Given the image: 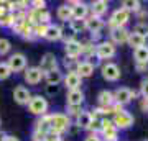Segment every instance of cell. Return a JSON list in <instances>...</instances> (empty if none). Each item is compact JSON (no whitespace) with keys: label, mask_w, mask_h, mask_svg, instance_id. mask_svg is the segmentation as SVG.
Here are the masks:
<instances>
[{"label":"cell","mask_w":148,"mask_h":141,"mask_svg":"<svg viewBox=\"0 0 148 141\" xmlns=\"http://www.w3.org/2000/svg\"><path fill=\"white\" fill-rule=\"evenodd\" d=\"M30 7L33 10H46V2L45 0H33V2H30Z\"/></svg>","instance_id":"cell-39"},{"label":"cell","mask_w":148,"mask_h":141,"mask_svg":"<svg viewBox=\"0 0 148 141\" xmlns=\"http://www.w3.org/2000/svg\"><path fill=\"white\" fill-rule=\"evenodd\" d=\"M89 10L92 13V16L102 18L109 12V2H106V0H95V2H92V5L89 7Z\"/></svg>","instance_id":"cell-18"},{"label":"cell","mask_w":148,"mask_h":141,"mask_svg":"<svg viewBox=\"0 0 148 141\" xmlns=\"http://www.w3.org/2000/svg\"><path fill=\"white\" fill-rule=\"evenodd\" d=\"M12 76V71L8 67V64L3 61V63H0V80H7V79Z\"/></svg>","instance_id":"cell-36"},{"label":"cell","mask_w":148,"mask_h":141,"mask_svg":"<svg viewBox=\"0 0 148 141\" xmlns=\"http://www.w3.org/2000/svg\"><path fill=\"white\" fill-rule=\"evenodd\" d=\"M48 108H49V104L48 100L41 95H32V99L28 102V110L32 115H36V116H43L48 113Z\"/></svg>","instance_id":"cell-2"},{"label":"cell","mask_w":148,"mask_h":141,"mask_svg":"<svg viewBox=\"0 0 148 141\" xmlns=\"http://www.w3.org/2000/svg\"><path fill=\"white\" fill-rule=\"evenodd\" d=\"M38 67L43 71V74L58 67V58L54 56V52H45L41 56V61H40V66Z\"/></svg>","instance_id":"cell-12"},{"label":"cell","mask_w":148,"mask_h":141,"mask_svg":"<svg viewBox=\"0 0 148 141\" xmlns=\"http://www.w3.org/2000/svg\"><path fill=\"white\" fill-rule=\"evenodd\" d=\"M64 52L68 58H74L77 59L82 54V43L77 41V40H73V41L64 43Z\"/></svg>","instance_id":"cell-15"},{"label":"cell","mask_w":148,"mask_h":141,"mask_svg":"<svg viewBox=\"0 0 148 141\" xmlns=\"http://www.w3.org/2000/svg\"><path fill=\"white\" fill-rule=\"evenodd\" d=\"M5 141H21V140H20V138H16L15 135H7Z\"/></svg>","instance_id":"cell-47"},{"label":"cell","mask_w":148,"mask_h":141,"mask_svg":"<svg viewBox=\"0 0 148 141\" xmlns=\"http://www.w3.org/2000/svg\"><path fill=\"white\" fill-rule=\"evenodd\" d=\"M128 20H130V13H128L125 8H117L114 13H112L110 20H109V26L112 28H117V26H120V28H125V25L128 23Z\"/></svg>","instance_id":"cell-8"},{"label":"cell","mask_w":148,"mask_h":141,"mask_svg":"<svg viewBox=\"0 0 148 141\" xmlns=\"http://www.w3.org/2000/svg\"><path fill=\"white\" fill-rule=\"evenodd\" d=\"M63 82H64V85H66L68 90H76V89H81L82 79L76 74V71H68L66 76L63 77Z\"/></svg>","instance_id":"cell-13"},{"label":"cell","mask_w":148,"mask_h":141,"mask_svg":"<svg viewBox=\"0 0 148 141\" xmlns=\"http://www.w3.org/2000/svg\"><path fill=\"white\" fill-rule=\"evenodd\" d=\"M89 15V5L86 2H77L71 7V20H86Z\"/></svg>","instance_id":"cell-11"},{"label":"cell","mask_w":148,"mask_h":141,"mask_svg":"<svg viewBox=\"0 0 148 141\" xmlns=\"http://www.w3.org/2000/svg\"><path fill=\"white\" fill-rule=\"evenodd\" d=\"M46 94H48V95H56V94H59V85H46Z\"/></svg>","instance_id":"cell-42"},{"label":"cell","mask_w":148,"mask_h":141,"mask_svg":"<svg viewBox=\"0 0 148 141\" xmlns=\"http://www.w3.org/2000/svg\"><path fill=\"white\" fill-rule=\"evenodd\" d=\"M101 74L107 82H117L122 76L120 67L115 63H110V61H107V63H104L101 66Z\"/></svg>","instance_id":"cell-5"},{"label":"cell","mask_w":148,"mask_h":141,"mask_svg":"<svg viewBox=\"0 0 148 141\" xmlns=\"http://www.w3.org/2000/svg\"><path fill=\"white\" fill-rule=\"evenodd\" d=\"M69 25H71V28L74 30L76 35L86 31V20H71L69 21Z\"/></svg>","instance_id":"cell-32"},{"label":"cell","mask_w":148,"mask_h":141,"mask_svg":"<svg viewBox=\"0 0 148 141\" xmlns=\"http://www.w3.org/2000/svg\"><path fill=\"white\" fill-rule=\"evenodd\" d=\"M5 63L8 64V67H10L12 74H13V72H21V71H25V69H27V64H28V59L23 52H13Z\"/></svg>","instance_id":"cell-6"},{"label":"cell","mask_w":148,"mask_h":141,"mask_svg":"<svg viewBox=\"0 0 148 141\" xmlns=\"http://www.w3.org/2000/svg\"><path fill=\"white\" fill-rule=\"evenodd\" d=\"M140 94H142L143 99H148V77L143 79L142 84H140Z\"/></svg>","instance_id":"cell-41"},{"label":"cell","mask_w":148,"mask_h":141,"mask_svg":"<svg viewBox=\"0 0 148 141\" xmlns=\"http://www.w3.org/2000/svg\"><path fill=\"white\" fill-rule=\"evenodd\" d=\"M45 141H61V136L54 135V133H48V135L45 136Z\"/></svg>","instance_id":"cell-43"},{"label":"cell","mask_w":148,"mask_h":141,"mask_svg":"<svg viewBox=\"0 0 148 141\" xmlns=\"http://www.w3.org/2000/svg\"><path fill=\"white\" fill-rule=\"evenodd\" d=\"M137 97H138V92L130 90L128 87H119V89L114 92V102H115V104H120L122 107L130 104V102H132L133 99H137Z\"/></svg>","instance_id":"cell-7"},{"label":"cell","mask_w":148,"mask_h":141,"mask_svg":"<svg viewBox=\"0 0 148 141\" xmlns=\"http://www.w3.org/2000/svg\"><path fill=\"white\" fill-rule=\"evenodd\" d=\"M133 59L138 64H148V46L147 44L133 49Z\"/></svg>","instance_id":"cell-26"},{"label":"cell","mask_w":148,"mask_h":141,"mask_svg":"<svg viewBox=\"0 0 148 141\" xmlns=\"http://www.w3.org/2000/svg\"><path fill=\"white\" fill-rule=\"evenodd\" d=\"M74 71H76V74H77L81 79L90 77V76L94 74V67H92V66H90V63H87V61H79Z\"/></svg>","instance_id":"cell-24"},{"label":"cell","mask_w":148,"mask_h":141,"mask_svg":"<svg viewBox=\"0 0 148 141\" xmlns=\"http://www.w3.org/2000/svg\"><path fill=\"white\" fill-rule=\"evenodd\" d=\"M104 20L99 18V16H92L90 15L89 18H86V30L90 33H101V30L104 28Z\"/></svg>","instance_id":"cell-20"},{"label":"cell","mask_w":148,"mask_h":141,"mask_svg":"<svg viewBox=\"0 0 148 141\" xmlns=\"http://www.w3.org/2000/svg\"><path fill=\"white\" fill-rule=\"evenodd\" d=\"M49 125H51V131L54 135H63L71 128V118L66 113H51L49 115Z\"/></svg>","instance_id":"cell-1"},{"label":"cell","mask_w":148,"mask_h":141,"mask_svg":"<svg viewBox=\"0 0 148 141\" xmlns=\"http://www.w3.org/2000/svg\"><path fill=\"white\" fill-rule=\"evenodd\" d=\"M66 115L71 118V116H77L82 112V105H66Z\"/></svg>","instance_id":"cell-35"},{"label":"cell","mask_w":148,"mask_h":141,"mask_svg":"<svg viewBox=\"0 0 148 141\" xmlns=\"http://www.w3.org/2000/svg\"><path fill=\"white\" fill-rule=\"evenodd\" d=\"M84 104V92L81 89L68 90L66 95V105H82Z\"/></svg>","instance_id":"cell-22"},{"label":"cell","mask_w":148,"mask_h":141,"mask_svg":"<svg viewBox=\"0 0 148 141\" xmlns=\"http://www.w3.org/2000/svg\"><path fill=\"white\" fill-rule=\"evenodd\" d=\"M12 49V43L7 38H0V56H7Z\"/></svg>","instance_id":"cell-34"},{"label":"cell","mask_w":148,"mask_h":141,"mask_svg":"<svg viewBox=\"0 0 148 141\" xmlns=\"http://www.w3.org/2000/svg\"><path fill=\"white\" fill-rule=\"evenodd\" d=\"M30 99H32V92L25 85H16L13 89V100L18 105H28Z\"/></svg>","instance_id":"cell-14"},{"label":"cell","mask_w":148,"mask_h":141,"mask_svg":"<svg viewBox=\"0 0 148 141\" xmlns=\"http://www.w3.org/2000/svg\"><path fill=\"white\" fill-rule=\"evenodd\" d=\"M101 135H102L101 140H104V141H119V130H117L115 125L109 118H104L102 120Z\"/></svg>","instance_id":"cell-9"},{"label":"cell","mask_w":148,"mask_h":141,"mask_svg":"<svg viewBox=\"0 0 148 141\" xmlns=\"http://www.w3.org/2000/svg\"><path fill=\"white\" fill-rule=\"evenodd\" d=\"M92 120H94V118H92V115H90V112L82 110L79 115L76 116V126H77L79 130H89Z\"/></svg>","instance_id":"cell-21"},{"label":"cell","mask_w":148,"mask_h":141,"mask_svg":"<svg viewBox=\"0 0 148 141\" xmlns=\"http://www.w3.org/2000/svg\"><path fill=\"white\" fill-rule=\"evenodd\" d=\"M84 141H102V140H101V136H99V135L90 133L89 136H86V138H84Z\"/></svg>","instance_id":"cell-46"},{"label":"cell","mask_w":148,"mask_h":141,"mask_svg":"<svg viewBox=\"0 0 148 141\" xmlns=\"http://www.w3.org/2000/svg\"><path fill=\"white\" fill-rule=\"evenodd\" d=\"M133 33H137V35H140V36H143L145 40H147V36H148V23L147 21H138L137 25H135V28H133Z\"/></svg>","instance_id":"cell-31"},{"label":"cell","mask_w":148,"mask_h":141,"mask_svg":"<svg viewBox=\"0 0 148 141\" xmlns=\"http://www.w3.org/2000/svg\"><path fill=\"white\" fill-rule=\"evenodd\" d=\"M45 40L48 41H59L61 40V26L49 23L46 26V33H45Z\"/></svg>","instance_id":"cell-25"},{"label":"cell","mask_w":148,"mask_h":141,"mask_svg":"<svg viewBox=\"0 0 148 141\" xmlns=\"http://www.w3.org/2000/svg\"><path fill=\"white\" fill-rule=\"evenodd\" d=\"M112 123L115 125L117 130H128V128H132L133 123H135V116H133L130 112H127V110H122V112H119V113L114 115Z\"/></svg>","instance_id":"cell-4"},{"label":"cell","mask_w":148,"mask_h":141,"mask_svg":"<svg viewBox=\"0 0 148 141\" xmlns=\"http://www.w3.org/2000/svg\"><path fill=\"white\" fill-rule=\"evenodd\" d=\"M140 108L143 110V113H148V99H143L140 100Z\"/></svg>","instance_id":"cell-44"},{"label":"cell","mask_w":148,"mask_h":141,"mask_svg":"<svg viewBox=\"0 0 148 141\" xmlns=\"http://www.w3.org/2000/svg\"><path fill=\"white\" fill-rule=\"evenodd\" d=\"M137 15H138V18H140V20H142V18H145V16L148 15V12H145V10H143V8H142V10L138 12Z\"/></svg>","instance_id":"cell-48"},{"label":"cell","mask_w":148,"mask_h":141,"mask_svg":"<svg viewBox=\"0 0 148 141\" xmlns=\"http://www.w3.org/2000/svg\"><path fill=\"white\" fill-rule=\"evenodd\" d=\"M117 54V46L112 41H99L95 44V56L99 61H109Z\"/></svg>","instance_id":"cell-3"},{"label":"cell","mask_w":148,"mask_h":141,"mask_svg":"<svg viewBox=\"0 0 148 141\" xmlns=\"http://www.w3.org/2000/svg\"><path fill=\"white\" fill-rule=\"evenodd\" d=\"M63 77H64V74L59 67L53 69V71H48V72H45V76H43V79L46 80L48 85H59V84L63 82Z\"/></svg>","instance_id":"cell-17"},{"label":"cell","mask_w":148,"mask_h":141,"mask_svg":"<svg viewBox=\"0 0 148 141\" xmlns=\"http://www.w3.org/2000/svg\"><path fill=\"white\" fill-rule=\"evenodd\" d=\"M97 104L101 108H110L114 104V92L110 90H101L97 95Z\"/></svg>","instance_id":"cell-23"},{"label":"cell","mask_w":148,"mask_h":141,"mask_svg":"<svg viewBox=\"0 0 148 141\" xmlns=\"http://www.w3.org/2000/svg\"><path fill=\"white\" fill-rule=\"evenodd\" d=\"M135 69H137L138 72H147V71H148V64H138V63H135Z\"/></svg>","instance_id":"cell-45"},{"label":"cell","mask_w":148,"mask_h":141,"mask_svg":"<svg viewBox=\"0 0 148 141\" xmlns=\"http://www.w3.org/2000/svg\"><path fill=\"white\" fill-rule=\"evenodd\" d=\"M0 125H2V121H0Z\"/></svg>","instance_id":"cell-50"},{"label":"cell","mask_w":148,"mask_h":141,"mask_svg":"<svg viewBox=\"0 0 148 141\" xmlns=\"http://www.w3.org/2000/svg\"><path fill=\"white\" fill-rule=\"evenodd\" d=\"M13 21H15V15H13V12H8L5 16L0 18V26H3V28H12Z\"/></svg>","instance_id":"cell-33"},{"label":"cell","mask_w":148,"mask_h":141,"mask_svg":"<svg viewBox=\"0 0 148 141\" xmlns=\"http://www.w3.org/2000/svg\"><path fill=\"white\" fill-rule=\"evenodd\" d=\"M61 40H63L64 43L76 40V33H74V30L71 28V25H69V23H66L64 26H61Z\"/></svg>","instance_id":"cell-30"},{"label":"cell","mask_w":148,"mask_h":141,"mask_svg":"<svg viewBox=\"0 0 148 141\" xmlns=\"http://www.w3.org/2000/svg\"><path fill=\"white\" fill-rule=\"evenodd\" d=\"M61 141H63V140H61Z\"/></svg>","instance_id":"cell-51"},{"label":"cell","mask_w":148,"mask_h":141,"mask_svg":"<svg viewBox=\"0 0 148 141\" xmlns=\"http://www.w3.org/2000/svg\"><path fill=\"white\" fill-rule=\"evenodd\" d=\"M128 35H130V31H128L127 28H120V26L112 28L110 30V41L114 43L115 46L117 44H123V43H127Z\"/></svg>","instance_id":"cell-16"},{"label":"cell","mask_w":148,"mask_h":141,"mask_svg":"<svg viewBox=\"0 0 148 141\" xmlns=\"http://www.w3.org/2000/svg\"><path fill=\"white\" fill-rule=\"evenodd\" d=\"M127 44L132 46L133 49H137V48H140V46H145V44H147V40H145L143 36H140V35H137V33L130 31L128 40H127Z\"/></svg>","instance_id":"cell-27"},{"label":"cell","mask_w":148,"mask_h":141,"mask_svg":"<svg viewBox=\"0 0 148 141\" xmlns=\"http://www.w3.org/2000/svg\"><path fill=\"white\" fill-rule=\"evenodd\" d=\"M5 138H7V133L0 130V141H5Z\"/></svg>","instance_id":"cell-49"},{"label":"cell","mask_w":148,"mask_h":141,"mask_svg":"<svg viewBox=\"0 0 148 141\" xmlns=\"http://www.w3.org/2000/svg\"><path fill=\"white\" fill-rule=\"evenodd\" d=\"M122 8H125L128 13H138V12L142 10V2H138V0H123L122 2Z\"/></svg>","instance_id":"cell-29"},{"label":"cell","mask_w":148,"mask_h":141,"mask_svg":"<svg viewBox=\"0 0 148 141\" xmlns=\"http://www.w3.org/2000/svg\"><path fill=\"white\" fill-rule=\"evenodd\" d=\"M101 128H102V120H99V118H94L92 120V123H90L89 130L94 133V135H99L101 133Z\"/></svg>","instance_id":"cell-37"},{"label":"cell","mask_w":148,"mask_h":141,"mask_svg":"<svg viewBox=\"0 0 148 141\" xmlns=\"http://www.w3.org/2000/svg\"><path fill=\"white\" fill-rule=\"evenodd\" d=\"M36 133H41V135L46 136L49 131H51V125H49V113H46V115L43 116H38V120L35 121V130Z\"/></svg>","instance_id":"cell-19"},{"label":"cell","mask_w":148,"mask_h":141,"mask_svg":"<svg viewBox=\"0 0 148 141\" xmlns=\"http://www.w3.org/2000/svg\"><path fill=\"white\" fill-rule=\"evenodd\" d=\"M23 77H25V82L30 84V85H38V84L43 80V71L38 66H33V67H27L23 71Z\"/></svg>","instance_id":"cell-10"},{"label":"cell","mask_w":148,"mask_h":141,"mask_svg":"<svg viewBox=\"0 0 148 141\" xmlns=\"http://www.w3.org/2000/svg\"><path fill=\"white\" fill-rule=\"evenodd\" d=\"M49 20H51V13L48 10H43L41 15H40V23L38 25H49Z\"/></svg>","instance_id":"cell-40"},{"label":"cell","mask_w":148,"mask_h":141,"mask_svg":"<svg viewBox=\"0 0 148 141\" xmlns=\"http://www.w3.org/2000/svg\"><path fill=\"white\" fill-rule=\"evenodd\" d=\"M64 67L68 69V71H74V69H76V66H77V63H79V61H77V59H74V58H68V56H66V58H64Z\"/></svg>","instance_id":"cell-38"},{"label":"cell","mask_w":148,"mask_h":141,"mask_svg":"<svg viewBox=\"0 0 148 141\" xmlns=\"http://www.w3.org/2000/svg\"><path fill=\"white\" fill-rule=\"evenodd\" d=\"M56 16H58V20H61L63 23H69L71 21V8H69L66 3L58 7V10H56Z\"/></svg>","instance_id":"cell-28"}]
</instances>
